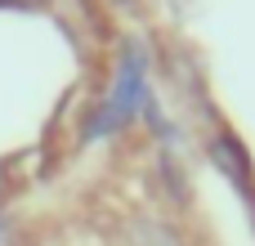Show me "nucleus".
Instances as JSON below:
<instances>
[{"label":"nucleus","mask_w":255,"mask_h":246,"mask_svg":"<svg viewBox=\"0 0 255 246\" xmlns=\"http://www.w3.org/2000/svg\"><path fill=\"white\" fill-rule=\"evenodd\" d=\"M126 246H184V242H179V233H175L170 224H161V220H134V224L126 229Z\"/></svg>","instance_id":"f257e3e1"},{"label":"nucleus","mask_w":255,"mask_h":246,"mask_svg":"<svg viewBox=\"0 0 255 246\" xmlns=\"http://www.w3.org/2000/svg\"><path fill=\"white\" fill-rule=\"evenodd\" d=\"M112 4H134V0H112Z\"/></svg>","instance_id":"f03ea898"}]
</instances>
